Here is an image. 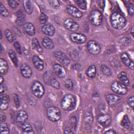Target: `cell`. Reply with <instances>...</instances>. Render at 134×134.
<instances>
[{"label":"cell","instance_id":"obj_1","mask_svg":"<svg viewBox=\"0 0 134 134\" xmlns=\"http://www.w3.org/2000/svg\"><path fill=\"white\" fill-rule=\"evenodd\" d=\"M110 21L112 27L118 30L123 28L127 23L125 18L117 12H114L111 14L110 17Z\"/></svg>","mask_w":134,"mask_h":134},{"label":"cell","instance_id":"obj_2","mask_svg":"<svg viewBox=\"0 0 134 134\" xmlns=\"http://www.w3.org/2000/svg\"><path fill=\"white\" fill-rule=\"evenodd\" d=\"M76 105V99L71 94L65 95L62 99L61 102V108L66 111L73 109Z\"/></svg>","mask_w":134,"mask_h":134},{"label":"cell","instance_id":"obj_3","mask_svg":"<svg viewBox=\"0 0 134 134\" xmlns=\"http://www.w3.org/2000/svg\"><path fill=\"white\" fill-rule=\"evenodd\" d=\"M47 116L49 120L55 122L61 118V113L59 108L54 106H50L47 109Z\"/></svg>","mask_w":134,"mask_h":134},{"label":"cell","instance_id":"obj_4","mask_svg":"<svg viewBox=\"0 0 134 134\" xmlns=\"http://www.w3.org/2000/svg\"><path fill=\"white\" fill-rule=\"evenodd\" d=\"M89 19L91 24L95 26H99L102 23L103 15L100 11L94 10L90 13Z\"/></svg>","mask_w":134,"mask_h":134},{"label":"cell","instance_id":"obj_5","mask_svg":"<svg viewBox=\"0 0 134 134\" xmlns=\"http://www.w3.org/2000/svg\"><path fill=\"white\" fill-rule=\"evenodd\" d=\"M31 89L33 94L37 98H41L44 93V88L39 81H35L31 85Z\"/></svg>","mask_w":134,"mask_h":134},{"label":"cell","instance_id":"obj_6","mask_svg":"<svg viewBox=\"0 0 134 134\" xmlns=\"http://www.w3.org/2000/svg\"><path fill=\"white\" fill-rule=\"evenodd\" d=\"M111 89L115 93L120 95H125L128 91L126 86L118 81H115L111 84Z\"/></svg>","mask_w":134,"mask_h":134},{"label":"cell","instance_id":"obj_7","mask_svg":"<svg viewBox=\"0 0 134 134\" xmlns=\"http://www.w3.org/2000/svg\"><path fill=\"white\" fill-rule=\"evenodd\" d=\"M88 51L93 55H97L100 52V47L95 40H90L87 43Z\"/></svg>","mask_w":134,"mask_h":134},{"label":"cell","instance_id":"obj_8","mask_svg":"<svg viewBox=\"0 0 134 134\" xmlns=\"http://www.w3.org/2000/svg\"><path fill=\"white\" fill-rule=\"evenodd\" d=\"M54 54L56 59L62 65H67L70 63L69 58L64 52L61 51H55Z\"/></svg>","mask_w":134,"mask_h":134},{"label":"cell","instance_id":"obj_9","mask_svg":"<svg viewBox=\"0 0 134 134\" xmlns=\"http://www.w3.org/2000/svg\"><path fill=\"white\" fill-rule=\"evenodd\" d=\"M97 119L98 123L104 127L109 126L111 121L110 116L107 114H100L98 115Z\"/></svg>","mask_w":134,"mask_h":134},{"label":"cell","instance_id":"obj_10","mask_svg":"<svg viewBox=\"0 0 134 134\" xmlns=\"http://www.w3.org/2000/svg\"><path fill=\"white\" fill-rule=\"evenodd\" d=\"M106 100L110 106H115L120 102V98L119 96L114 94H108L106 95Z\"/></svg>","mask_w":134,"mask_h":134},{"label":"cell","instance_id":"obj_11","mask_svg":"<svg viewBox=\"0 0 134 134\" xmlns=\"http://www.w3.org/2000/svg\"><path fill=\"white\" fill-rule=\"evenodd\" d=\"M70 38L72 42L78 44H82L84 43L86 40L85 36L81 33H72L70 35Z\"/></svg>","mask_w":134,"mask_h":134},{"label":"cell","instance_id":"obj_12","mask_svg":"<svg viewBox=\"0 0 134 134\" xmlns=\"http://www.w3.org/2000/svg\"><path fill=\"white\" fill-rule=\"evenodd\" d=\"M64 26L65 28L71 31H76L79 28V24L71 18H67L64 21Z\"/></svg>","mask_w":134,"mask_h":134},{"label":"cell","instance_id":"obj_13","mask_svg":"<svg viewBox=\"0 0 134 134\" xmlns=\"http://www.w3.org/2000/svg\"><path fill=\"white\" fill-rule=\"evenodd\" d=\"M28 119V115L26 111L23 110H19L17 115L16 118V122L18 126H21V125L26 121Z\"/></svg>","mask_w":134,"mask_h":134},{"label":"cell","instance_id":"obj_14","mask_svg":"<svg viewBox=\"0 0 134 134\" xmlns=\"http://www.w3.org/2000/svg\"><path fill=\"white\" fill-rule=\"evenodd\" d=\"M20 73L21 75L26 79H29L31 77L32 72L31 68L26 63H23L20 65Z\"/></svg>","mask_w":134,"mask_h":134},{"label":"cell","instance_id":"obj_15","mask_svg":"<svg viewBox=\"0 0 134 134\" xmlns=\"http://www.w3.org/2000/svg\"><path fill=\"white\" fill-rule=\"evenodd\" d=\"M53 69L54 73L60 78H64L66 76V70L61 65L55 63L53 66Z\"/></svg>","mask_w":134,"mask_h":134},{"label":"cell","instance_id":"obj_16","mask_svg":"<svg viewBox=\"0 0 134 134\" xmlns=\"http://www.w3.org/2000/svg\"><path fill=\"white\" fill-rule=\"evenodd\" d=\"M66 10L69 14L73 17L80 18L82 16V12L74 6L70 5H67Z\"/></svg>","mask_w":134,"mask_h":134},{"label":"cell","instance_id":"obj_17","mask_svg":"<svg viewBox=\"0 0 134 134\" xmlns=\"http://www.w3.org/2000/svg\"><path fill=\"white\" fill-rule=\"evenodd\" d=\"M120 59L122 63L126 65L129 69L133 70V62L129 58L128 54L126 52H123L120 54Z\"/></svg>","mask_w":134,"mask_h":134},{"label":"cell","instance_id":"obj_18","mask_svg":"<svg viewBox=\"0 0 134 134\" xmlns=\"http://www.w3.org/2000/svg\"><path fill=\"white\" fill-rule=\"evenodd\" d=\"M23 29L25 32L29 36H34L36 33L35 27L31 23L27 22L23 25Z\"/></svg>","mask_w":134,"mask_h":134},{"label":"cell","instance_id":"obj_19","mask_svg":"<svg viewBox=\"0 0 134 134\" xmlns=\"http://www.w3.org/2000/svg\"><path fill=\"white\" fill-rule=\"evenodd\" d=\"M10 98L9 95L5 94H1L0 109L1 110H5L8 108Z\"/></svg>","mask_w":134,"mask_h":134},{"label":"cell","instance_id":"obj_20","mask_svg":"<svg viewBox=\"0 0 134 134\" xmlns=\"http://www.w3.org/2000/svg\"><path fill=\"white\" fill-rule=\"evenodd\" d=\"M42 32L48 36H52L54 35L55 30L54 26L50 24H47L43 25L41 28Z\"/></svg>","mask_w":134,"mask_h":134},{"label":"cell","instance_id":"obj_21","mask_svg":"<svg viewBox=\"0 0 134 134\" xmlns=\"http://www.w3.org/2000/svg\"><path fill=\"white\" fill-rule=\"evenodd\" d=\"M32 61L35 68L41 71L44 68V63L43 61L38 56L34 55L32 58Z\"/></svg>","mask_w":134,"mask_h":134},{"label":"cell","instance_id":"obj_22","mask_svg":"<svg viewBox=\"0 0 134 134\" xmlns=\"http://www.w3.org/2000/svg\"><path fill=\"white\" fill-rule=\"evenodd\" d=\"M42 44L45 48L48 49H52L54 47V44L52 40L48 37H46L43 39Z\"/></svg>","mask_w":134,"mask_h":134},{"label":"cell","instance_id":"obj_23","mask_svg":"<svg viewBox=\"0 0 134 134\" xmlns=\"http://www.w3.org/2000/svg\"><path fill=\"white\" fill-rule=\"evenodd\" d=\"M9 69L8 64L7 61L3 59H0V73L1 74H6Z\"/></svg>","mask_w":134,"mask_h":134},{"label":"cell","instance_id":"obj_24","mask_svg":"<svg viewBox=\"0 0 134 134\" xmlns=\"http://www.w3.org/2000/svg\"><path fill=\"white\" fill-rule=\"evenodd\" d=\"M22 129L23 133L29 134V133H34L32 126L28 122L26 121L21 126Z\"/></svg>","mask_w":134,"mask_h":134},{"label":"cell","instance_id":"obj_25","mask_svg":"<svg viewBox=\"0 0 134 134\" xmlns=\"http://www.w3.org/2000/svg\"><path fill=\"white\" fill-rule=\"evenodd\" d=\"M118 79L121 81V83H122L125 86L129 85L130 82L127 76V74L124 72H120L118 75Z\"/></svg>","mask_w":134,"mask_h":134},{"label":"cell","instance_id":"obj_26","mask_svg":"<svg viewBox=\"0 0 134 134\" xmlns=\"http://www.w3.org/2000/svg\"><path fill=\"white\" fill-rule=\"evenodd\" d=\"M53 77L54 76H53V73L50 71H47L45 72L42 76L43 82H44V83L47 85H50V81Z\"/></svg>","mask_w":134,"mask_h":134},{"label":"cell","instance_id":"obj_27","mask_svg":"<svg viewBox=\"0 0 134 134\" xmlns=\"http://www.w3.org/2000/svg\"><path fill=\"white\" fill-rule=\"evenodd\" d=\"M23 6L24 8V9L28 14H32L33 12V7L32 6L31 3L29 1H23Z\"/></svg>","mask_w":134,"mask_h":134},{"label":"cell","instance_id":"obj_28","mask_svg":"<svg viewBox=\"0 0 134 134\" xmlns=\"http://www.w3.org/2000/svg\"><path fill=\"white\" fill-rule=\"evenodd\" d=\"M8 53V55H9L11 61L14 63L15 66L16 68H17L18 66V60H17V57L16 56L15 52L14 50H13L12 49H10V50H9Z\"/></svg>","mask_w":134,"mask_h":134},{"label":"cell","instance_id":"obj_29","mask_svg":"<svg viewBox=\"0 0 134 134\" xmlns=\"http://www.w3.org/2000/svg\"><path fill=\"white\" fill-rule=\"evenodd\" d=\"M86 75L91 77L94 78L96 74V68L94 65H92L88 67L86 72Z\"/></svg>","mask_w":134,"mask_h":134},{"label":"cell","instance_id":"obj_30","mask_svg":"<svg viewBox=\"0 0 134 134\" xmlns=\"http://www.w3.org/2000/svg\"><path fill=\"white\" fill-rule=\"evenodd\" d=\"M5 35L7 40L10 42H13L16 40V37L14 34L9 29H6L5 31Z\"/></svg>","mask_w":134,"mask_h":134},{"label":"cell","instance_id":"obj_31","mask_svg":"<svg viewBox=\"0 0 134 134\" xmlns=\"http://www.w3.org/2000/svg\"><path fill=\"white\" fill-rule=\"evenodd\" d=\"M121 126L122 127H124V128H126V129H128L130 126V120H129V118L128 117V116L126 115H125L121 121V123H120Z\"/></svg>","mask_w":134,"mask_h":134},{"label":"cell","instance_id":"obj_32","mask_svg":"<svg viewBox=\"0 0 134 134\" xmlns=\"http://www.w3.org/2000/svg\"><path fill=\"white\" fill-rule=\"evenodd\" d=\"M100 69L102 72L105 75L109 76L112 75V71H111V69L107 65H106L105 64H102L100 66Z\"/></svg>","mask_w":134,"mask_h":134},{"label":"cell","instance_id":"obj_33","mask_svg":"<svg viewBox=\"0 0 134 134\" xmlns=\"http://www.w3.org/2000/svg\"><path fill=\"white\" fill-rule=\"evenodd\" d=\"M31 44L33 47V48L38 52H42V49L41 47L40 46V44L38 41V40L36 38H34L32 40Z\"/></svg>","mask_w":134,"mask_h":134},{"label":"cell","instance_id":"obj_34","mask_svg":"<svg viewBox=\"0 0 134 134\" xmlns=\"http://www.w3.org/2000/svg\"><path fill=\"white\" fill-rule=\"evenodd\" d=\"M0 133L1 134L9 133V129L8 125L5 122H1L0 125Z\"/></svg>","mask_w":134,"mask_h":134},{"label":"cell","instance_id":"obj_35","mask_svg":"<svg viewBox=\"0 0 134 134\" xmlns=\"http://www.w3.org/2000/svg\"><path fill=\"white\" fill-rule=\"evenodd\" d=\"M0 14L2 16L5 17H6L9 15L8 10L2 3H0Z\"/></svg>","mask_w":134,"mask_h":134},{"label":"cell","instance_id":"obj_36","mask_svg":"<svg viewBox=\"0 0 134 134\" xmlns=\"http://www.w3.org/2000/svg\"><path fill=\"white\" fill-rule=\"evenodd\" d=\"M84 121L85 123L90 124L93 121V116L90 112L86 113L84 117Z\"/></svg>","mask_w":134,"mask_h":134},{"label":"cell","instance_id":"obj_37","mask_svg":"<svg viewBox=\"0 0 134 134\" xmlns=\"http://www.w3.org/2000/svg\"><path fill=\"white\" fill-rule=\"evenodd\" d=\"M69 124L71 126V128L72 129V130H74L76 127L77 125V120L75 116H73L70 118L69 120Z\"/></svg>","mask_w":134,"mask_h":134},{"label":"cell","instance_id":"obj_38","mask_svg":"<svg viewBox=\"0 0 134 134\" xmlns=\"http://www.w3.org/2000/svg\"><path fill=\"white\" fill-rule=\"evenodd\" d=\"M17 17V21L21 23L23 22L25 19V15L21 9L18 10L16 13Z\"/></svg>","mask_w":134,"mask_h":134},{"label":"cell","instance_id":"obj_39","mask_svg":"<svg viewBox=\"0 0 134 134\" xmlns=\"http://www.w3.org/2000/svg\"><path fill=\"white\" fill-rule=\"evenodd\" d=\"M64 86L68 90H72L73 87V83L71 79H68L64 81Z\"/></svg>","mask_w":134,"mask_h":134},{"label":"cell","instance_id":"obj_40","mask_svg":"<svg viewBox=\"0 0 134 134\" xmlns=\"http://www.w3.org/2000/svg\"><path fill=\"white\" fill-rule=\"evenodd\" d=\"M126 7L127 9L128 14L130 16H133L134 14V6L132 3H126Z\"/></svg>","mask_w":134,"mask_h":134},{"label":"cell","instance_id":"obj_41","mask_svg":"<svg viewBox=\"0 0 134 134\" xmlns=\"http://www.w3.org/2000/svg\"><path fill=\"white\" fill-rule=\"evenodd\" d=\"M75 2L81 9L83 10H85L86 9V4L85 1L77 0V1H75Z\"/></svg>","mask_w":134,"mask_h":134},{"label":"cell","instance_id":"obj_42","mask_svg":"<svg viewBox=\"0 0 134 134\" xmlns=\"http://www.w3.org/2000/svg\"><path fill=\"white\" fill-rule=\"evenodd\" d=\"M50 85H51L53 87L57 89H59L60 88V85L59 82L54 77L51 80L50 83Z\"/></svg>","mask_w":134,"mask_h":134},{"label":"cell","instance_id":"obj_43","mask_svg":"<svg viewBox=\"0 0 134 134\" xmlns=\"http://www.w3.org/2000/svg\"><path fill=\"white\" fill-rule=\"evenodd\" d=\"M48 20V16L44 13H42L39 17V21L41 24H45Z\"/></svg>","mask_w":134,"mask_h":134},{"label":"cell","instance_id":"obj_44","mask_svg":"<svg viewBox=\"0 0 134 134\" xmlns=\"http://www.w3.org/2000/svg\"><path fill=\"white\" fill-rule=\"evenodd\" d=\"M14 46L15 49L16 50L17 52L19 54H22V50H21V46H20L19 43L17 41H15L14 42Z\"/></svg>","mask_w":134,"mask_h":134},{"label":"cell","instance_id":"obj_45","mask_svg":"<svg viewBox=\"0 0 134 134\" xmlns=\"http://www.w3.org/2000/svg\"><path fill=\"white\" fill-rule=\"evenodd\" d=\"M49 3L50 5L53 8H58L60 5V2L58 1H55V0L49 1Z\"/></svg>","mask_w":134,"mask_h":134},{"label":"cell","instance_id":"obj_46","mask_svg":"<svg viewBox=\"0 0 134 134\" xmlns=\"http://www.w3.org/2000/svg\"><path fill=\"white\" fill-rule=\"evenodd\" d=\"M8 3L10 7L13 9H15L17 8V7L18 6V3L14 1V0H9L8 1Z\"/></svg>","mask_w":134,"mask_h":134},{"label":"cell","instance_id":"obj_47","mask_svg":"<svg viewBox=\"0 0 134 134\" xmlns=\"http://www.w3.org/2000/svg\"><path fill=\"white\" fill-rule=\"evenodd\" d=\"M13 98H14V103L15 104L16 107L17 108L19 107L20 103V100H19L18 95L16 94H13Z\"/></svg>","mask_w":134,"mask_h":134},{"label":"cell","instance_id":"obj_48","mask_svg":"<svg viewBox=\"0 0 134 134\" xmlns=\"http://www.w3.org/2000/svg\"><path fill=\"white\" fill-rule=\"evenodd\" d=\"M127 102H128V104H129V105L132 109H133V105H134V97H133V96H129L128 98Z\"/></svg>","mask_w":134,"mask_h":134},{"label":"cell","instance_id":"obj_49","mask_svg":"<svg viewBox=\"0 0 134 134\" xmlns=\"http://www.w3.org/2000/svg\"><path fill=\"white\" fill-rule=\"evenodd\" d=\"M7 90V86L5 83H1V87H0V93L3 94L5 93Z\"/></svg>","mask_w":134,"mask_h":134},{"label":"cell","instance_id":"obj_50","mask_svg":"<svg viewBox=\"0 0 134 134\" xmlns=\"http://www.w3.org/2000/svg\"><path fill=\"white\" fill-rule=\"evenodd\" d=\"M64 133H74V132L72 131V129L70 127H66L64 129Z\"/></svg>","mask_w":134,"mask_h":134},{"label":"cell","instance_id":"obj_51","mask_svg":"<svg viewBox=\"0 0 134 134\" xmlns=\"http://www.w3.org/2000/svg\"><path fill=\"white\" fill-rule=\"evenodd\" d=\"M0 116H1V122H5V120H6V118L5 114L4 113L1 112Z\"/></svg>","mask_w":134,"mask_h":134},{"label":"cell","instance_id":"obj_52","mask_svg":"<svg viewBox=\"0 0 134 134\" xmlns=\"http://www.w3.org/2000/svg\"><path fill=\"white\" fill-rule=\"evenodd\" d=\"M105 133H111V134H113V133H116V132L113 130V129H109L108 131H106V132H105Z\"/></svg>","mask_w":134,"mask_h":134},{"label":"cell","instance_id":"obj_53","mask_svg":"<svg viewBox=\"0 0 134 134\" xmlns=\"http://www.w3.org/2000/svg\"><path fill=\"white\" fill-rule=\"evenodd\" d=\"M133 28H134V27H133V26H132L130 30V33L132 36V37H133Z\"/></svg>","mask_w":134,"mask_h":134},{"label":"cell","instance_id":"obj_54","mask_svg":"<svg viewBox=\"0 0 134 134\" xmlns=\"http://www.w3.org/2000/svg\"><path fill=\"white\" fill-rule=\"evenodd\" d=\"M3 81H4L3 77H2V76H0V82H1V83H2L3 82Z\"/></svg>","mask_w":134,"mask_h":134},{"label":"cell","instance_id":"obj_55","mask_svg":"<svg viewBox=\"0 0 134 134\" xmlns=\"http://www.w3.org/2000/svg\"><path fill=\"white\" fill-rule=\"evenodd\" d=\"M1 37H0V38L1 39H2V30H1Z\"/></svg>","mask_w":134,"mask_h":134}]
</instances>
